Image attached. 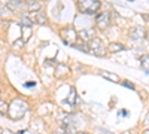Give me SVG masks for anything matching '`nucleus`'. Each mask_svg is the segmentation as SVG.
<instances>
[{"mask_svg":"<svg viewBox=\"0 0 149 134\" xmlns=\"http://www.w3.org/2000/svg\"><path fill=\"white\" fill-rule=\"evenodd\" d=\"M27 112H29V103L24 99H14L9 104L8 115H9L10 119L17 121V119H21Z\"/></svg>","mask_w":149,"mask_h":134,"instance_id":"1","label":"nucleus"},{"mask_svg":"<svg viewBox=\"0 0 149 134\" xmlns=\"http://www.w3.org/2000/svg\"><path fill=\"white\" fill-rule=\"evenodd\" d=\"M100 6V0H78V9L85 15H95Z\"/></svg>","mask_w":149,"mask_h":134,"instance_id":"2","label":"nucleus"},{"mask_svg":"<svg viewBox=\"0 0 149 134\" xmlns=\"http://www.w3.org/2000/svg\"><path fill=\"white\" fill-rule=\"evenodd\" d=\"M61 34V37H63V42L66 45H70L72 48L78 43V37H79V33L74 31L73 27H67V28H63L60 31Z\"/></svg>","mask_w":149,"mask_h":134,"instance_id":"3","label":"nucleus"},{"mask_svg":"<svg viewBox=\"0 0 149 134\" xmlns=\"http://www.w3.org/2000/svg\"><path fill=\"white\" fill-rule=\"evenodd\" d=\"M90 49H91V52H93L95 57H104V55H106V48H104L103 42L98 39V37H94V39L90 42Z\"/></svg>","mask_w":149,"mask_h":134,"instance_id":"4","label":"nucleus"},{"mask_svg":"<svg viewBox=\"0 0 149 134\" xmlns=\"http://www.w3.org/2000/svg\"><path fill=\"white\" fill-rule=\"evenodd\" d=\"M128 37H130L131 40H134V42H140V40H143V39L148 37V33H146L145 27H142V26L133 27V28H130V31H128Z\"/></svg>","mask_w":149,"mask_h":134,"instance_id":"5","label":"nucleus"},{"mask_svg":"<svg viewBox=\"0 0 149 134\" xmlns=\"http://www.w3.org/2000/svg\"><path fill=\"white\" fill-rule=\"evenodd\" d=\"M109 24H110V15H109V12H100V14H97L95 17V26L98 28H107L109 27Z\"/></svg>","mask_w":149,"mask_h":134,"instance_id":"6","label":"nucleus"},{"mask_svg":"<svg viewBox=\"0 0 149 134\" xmlns=\"http://www.w3.org/2000/svg\"><path fill=\"white\" fill-rule=\"evenodd\" d=\"M31 18L37 24H46L48 22V17H46V14H45L43 10H34L33 14H31Z\"/></svg>","mask_w":149,"mask_h":134,"instance_id":"7","label":"nucleus"},{"mask_svg":"<svg viewBox=\"0 0 149 134\" xmlns=\"http://www.w3.org/2000/svg\"><path fill=\"white\" fill-rule=\"evenodd\" d=\"M79 37L84 40V42H91L94 39V30L91 28H84L79 31Z\"/></svg>","mask_w":149,"mask_h":134,"instance_id":"8","label":"nucleus"},{"mask_svg":"<svg viewBox=\"0 0 149 134\" xmlns=\"http://www.w3.org/2000/svg\"><path fill=\"white\" fill-rule=\"evenodd\" d=\"M76 104V90L74 88H70V95H69V99L67 100H64L63 101V106L66 107V106H74Z\"/></svg>","mask_w":149,"mask_h":134,"instance_id":"9","label":"nucleus"},{"mask_svg":"<svg viewBox=\"0 0 149 134\" xmlns=\"http://www.w3.org/2000/svg\"><path fill=\"white\" fill-rule=\"evenodd\" d=\"M98 75H100L102 78H104V79H109V81H112V82H119V76L118 75H115V73H109V72H98Z\"/></svg>","mask_w":149,"mask_h":134,"instance_id":"10","label":"nucleus"},{"mask_svg":"<svg viewBox=\"0 0 149 134\" xmlns=\"http://www.w3.org/2000/svg\"><path fill=\"white\" fill-rule=\"evenodd\" d=\"M127 49V48L125 46H124L122 43H116V42H112L110 45H109V51L110 52H119V51H125Z\"/></svg>","mask_w":149,"mask_h":134,"instance_id":"11","label":"nucleus"},{"mask_svg":"<svg viewBox=\"0 0 149 134\" xmlns=\"http://www.w3.org/2000/svg\"><path fill=\"white\" fill-rule=\"evenodd\" d=\"M67 72H69V67H67V66L58 64V66H57V70H55V76H57V78H61V76L67 75Z\"/></svg>","mask_w":149,"mask_h":134,"instance_id":"12","label":"nucleus"},{"mask_svg":"<svg viewBox=\"0 0 149 134\" xmlns=\"http://www.w3.org/2000/svg\"><path fill=\"white\" fill-rule=\"evenodd\" d=\"M140 67H142V70L149 72V54H145L140 58Z\"/></svg>","mask_w":149,"mask_h":134,"instance_id":"13","label":"nucleus"},{"mask_svg":"<svg viewBox=\"0 0 149 134\" xmlns=\"http://www.w3.org/2000/svg\"><path fill=\"white\" fill-rule=\"evenodd\" d=\"M6 6H8L9 9H12V10H17L18 8L22 6V0H9Z\"/></svg>","mask_w":149,"mask_h":134,"instance_id":"14","label":"nucleus"},{"mask_svg":"<svg viewBox=\"0 0 149 134\" xmlns=\"http://www.w3.org/2000/svg\"><path fill=\"white\" fill-rule=\"evenodd\" d=\"M21 22H22V26H24V27H31V24H33L34 21H33V18H31V17L24 15V17H22V19H21Z\"/></svg>","mask_w":149,"mask_h":134,"instance_id":"15","label":"nucleus"},{"mask_svg":"<svg viewBox=\"0 0 149 134\" xmlns=\"http://www.w3.org/2000/svg\"><path fill=\"white\" fill-rule=\"evenodd\" d=\"M73 48H74V49H79V51H82V52H86V54H88V52H91L90 46L86 48V45H84V43H76V45H74Z\"/></svg>","mask_w":149,"mask_h":134,"instance_id":"16","label":"nucleus"},{"mask_svg":"<svg viewBox=\"0 0 149 134\" xmlns=\"http://www.w3.org/2000/svg\"><path fill=\"white\" fill-rule=\"evenodd\" d=\"M0 112H2V115L5 116V115H6V112H9V104H8V103H5V101L0 103Z\"/></svg>","mask_w":149,"mask_h":134,"instance_id":"17","label":"nucleus"},{"mask_svg":"<svg viewBox=\"0 0 149 134\" xmlns=\"http://www.w3.org/2000/svg\"><path fill=\"white\" fill-rule=\"evenodd\" d=\"M121 85H122V87H125V88H128V90H136V87H134L130 81H122Z\"/></svg>","mask_w":149,"mask_h":134,"instance_id":"18","label":"nucleus"},{"mask_svg":"<svg viewBox=\"0 0 149 134\" xmlns=\"http://www.w3.org/2000/svg\"><path fill=\"white\" fill-rule=\"evenodd\" d=\"M118 116H128V110H119Z\"/></svg>","mask_w":149,"mask_h":134,"instance_id":"19","label":"nucleus"},{"mask_svg":"<svg viewBox=\"0 0 149 134\" xmlns=\"http://www.w3.org/2000/svg\"><path fill=\"white\" fill-rule=\"evenodd\" d=\"M55 134H73V133H70V131H67V130H60V131H57Z\"/></svg>","mask_w":149,"mask_h":134,"instance_id":"20","label":"nucleus"},{"mask_svg":"<svg viewBox=\"0 0 149 134\" xmlns=\"http://www.w3.org/2000/svg\"><path fill=\"white\" fill-rule=\"evenodd\" d=\"M100 134H113V133L109 131V130H102V131H100Z\"/></svg>","mask_w":149,"mask_h":134,"instance_id":"21","label":"nucleus"},{"mask_svg":"<svg viewBox=\"0 0 149 134\" xmlns=\"http://www.w3.org/2000/svg\"><path fill=\"white\" fill-rule=\"evenodd\" d=\"M24 87H34V82H26V83H24Z\"/></svg>","mask_w":149,"mask_h":134,"instance_id":"22","label":"nucleus"},{"mask_svg":"<svg viewBox=\"0 0 149 134\" xmlns=\"http://www.w3.org/2000/svg\"><path fill=\"white\" fill-rule=\"evenodd\" d=\"M146 125L149 127V113H148V116H146Z\"/></svg>","mask_w":149,"mask_h":134,"instance_id":"23","label":"nucleus"},{"mask_svg":"<svg viewBox=\"0 0 149 134\" xmlns=\"http://www.w3.org/2000/svg\"><path fill=\"white\" fill-rule=\"evenodd\" d=\"M145 134H149V128H148V130H145Z\"/></svg>","mask_w":149,"mask_h":134,"instance_id":"24","label":"nucleus"},{"mask_svg":"<svg viewBox=\"0 0 149 134\" xmlns=\"http://www.w3.org/2000/svg\"><path fill=\"white\" fill-rule=\"evenodd\" d=\"M36 2H42V0H36Z\"/></svg>","mask_w":149,"mask_h":134,"instance_id":"25","label":"nucleus"},{"mask_svg":"<svg viewBox=\"0 0 149 134\" xmlns=\"http://www.w3.org/2000/svg\"><path fill=\"white\" fill-rule=\"evenodd\" d=\"M148 39H149V33H148Z\"/></svg>","mask_w":149,"mask_h":134,"instance_id":"26","label":"nucleus"}]
</instances>
